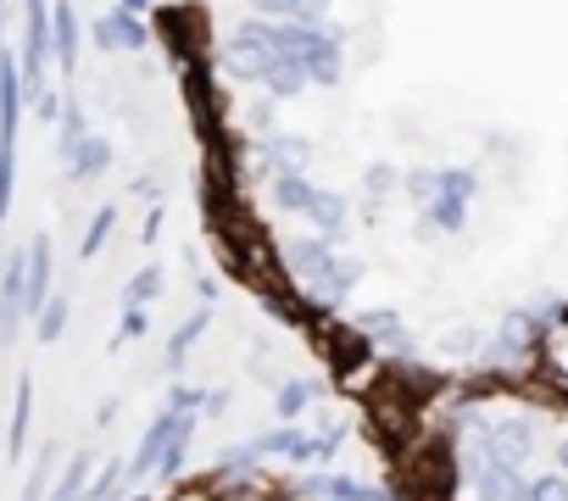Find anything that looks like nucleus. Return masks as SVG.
<instances>
[{
  "label": "nucleus",
  "mask_w": 568,
  "mask_h": 501,
  "mask_svg": "<svg viewBox=\"0 0 568 501\" xmlns=\"http://www.w3.org/2000/svg\"><path fill=\"white\" fill-rule=\"evenodd\" d=\"M278 263L307 296L318 301H335V268H341V250L329 234H302V239H284L278 245Z\"/></svg>",
  "instance_id": "1"
},
{
  "label": "nucleus",
  "mask_w": 568,
  "mask_h": 501,
  "mask_svg": "<svg viewBox=\"0 0 568 501\" xmlns=\"http://www.w3.org/2000/svg\"><path fill=\"white\" fill-rule=\"evenodd\" d=\"M18 62H23V90H29V101L45 95V90H51L45 73H51V62H57L51 0H23V51H18Z\"/></svg>",
  "instance_id": "2"
},
{
  "label": "nucleus",
  "mask_w": 568,
  "mask_h": 501,
  "mask_svg": "<svg viewBox=\"0 0 568 501\" xmlns=\"http://www.w3.org/2000/svg\"><path fill=\"white\" fill-rule=\"evenodd\" d=\"M341 440H346V429H324V434H313V429H296V423H278V429L256 434L251 446H256L262 457H291V462H302V468H318V462H335Z\"/></svg>",
  "instance_id": "3"
},
{
  "label": "nucleus",
  "mask_w": 568,
  "mask_h": 501,
  "mask_svg": "<svg viewBox=\"0 0 568 501\" xmlns=\"http://www.w3.org/2000/svg\"><path fill=\"white\" fill-rule=\"evenodd\" d=\"M29 324V245L0 257V346H12Z\"/></svg>",
  "instance_id": "4"
},
{
  "label": "nucleus",
  "mask_w": 568,
  "mask_h": 501,
  "mask_svg": "<svg viewBox=\"0 0 568 501\" xmlns=\"http://www.w3.org/2000/svg\"><path fill=\"white\" fill-rule=\"evenodd\" d=\"M251 151H256V167H262L267 178H278V173H307V167H313V145H307L302 134H262Z\"/></svg>",
  "instance_id": "5"
},
{
  "label": "nucleus",
  "mask_w": 568,
  "mask_h": 501,
  "mask_svg": "<svg viewBox=\"0 0 568 501\" xmlns=\"http://www.w3.org/2000/svg\"><path fill=\"white\" fill-rule=\"evenodd\" d=\"M474 434H479V440H490L496 451H507L518 468H524V462H529V451L540 446V423H535V418H524V412H513V418H496V423H479Z\"/></svg>",
  "instance_id": "6"
},
{
  "label": "nucleus",
  "mask_w": 568,
  "mask_h": 501,
  "mask_svg": "<svg viewBox=\"0 0 568 501\" xmlns=\"http://www.w3.org/2000/svg\"><path fill=\"white\" fill-rule=\"evenodd\" d=\"M95 45L106 51V57H118V51H145L151 45V29L134 18V12H123V7H112L106 18H95Z\"/></svg>",
  "instance_id": "7"
},
{
  "label": "nucleus",
  "mask_w": 568,
  "mask_h": 501,
  "mask_svg": "<svg viewBox=\"0 0 568 501\" xmlns=\"http://www.w3.org/2000/svg\"><path fill=\"white\" fill-rule=\"evenodd\" d=\"M296 495H307V501H385V490H374L352 473H302Z\"/></svg>",
  "instance_id": "8"
},
{
  "label": "nucleus",
  "mask_w": 568,
  "mask_h": 501,
  "mask_svg": "<svg viewBox=\"0 0 568 501\" xmlns=\"http://www.w3.org/2000/svg\"><path fill=\"white\" fill-rule=\"evenodd\" d=\"M357 335H363L368 346H379L385 357H413V335H407V324H402L390 307L357 313Z\"/></svg>",
  "instance_id": "9"
},
{
  "label": "nucleus",
  "mask_w": 568,
  "mask_h": 501,
  "mask_svg": "<svg viewBox=\"0 0 568 501\" xmlns=\"http://www.w3.org/2000/svg\"><path fill=\"white\" fill-rule=\"evenodd\" d=\"M173 429H179V412H173V407H162V412L151 418V429L140 434V446H134V457H129V484L162 468V451H168V440H173Z\"/></svg>",
  "instance_id": "10"
},
{
  "label": "nucleus",
  "mask_w": 568,
  "mask_h": 501,
  "mask_svg": "<svg viewBox=\"0 0 568 501\" xmlns=\"http://www.w3.org/2000/svg\"><path fill=\"white\" fill-rule=\"evenodd\" d=\"M51 285H57V268H51V239H45V234H34V239H29V318H40V307L57 296Z\"/></svg>",
  "instance_id": "11"
},
{
  "label": "nucleus",
  "mask_w": 568,
  "mask_h": 501,
  "mask_svg": "<svg viewBox=\"0 0 568 501\" xmlns=\"http://www.w3.org/2000/svg\"><path fill=\"white\" fill-rule=\"evenodd\" d=\"M29 423H34V379H18V401H12V423H7V462H23L29 451Z\"/></svg>",
  "instance_id": "12"
},
{
  "label": "nucleus",
  "mask_w": 568,
  "mask_h": 501,
  "mask_svg": "<svg viewBox=\"0 0 568 501\" xmlns=\"http://www.w3.org/2000/svg\"><path fill=\"white\" fill-rule=\"evenodd\" d=\"M51 40H57V68L73 73L79 68V12L68 0H51Z\"/></svg>",
  "instance_id": "13"
},
{
  "label": "nucleus",
  "mask_w": 568,
  "mask_h": 501,
  "mask_svg": "<svg viewBox=\"0 0 568 501\" xmlns=\"http://www.w3.org/2000/svg\"><path fill=\"white\" fill-rule=\"evenodd\" d=\"M318 234H329V239H341V228H346V217H352V201L341 195V190H318L313 201H307V212H302Z\"/></svg>",
  "instance_id": "14"
},
{
  "label": "nucleus",
  "mask_w": 568,
  "mask_h": 501,
  "mask_svg": "<svg viewBox=\"0 0 568 501\" xmlns=\"http://www.w3.org/2000/svg\"><path fill=\"white\" fill-rule=\"evenodd\" d=\"M313 195H318V184H313L307 173H278V178H267V206H273V212H307Z\"/></svg>",
  "instance_id": "15"
},
{
  "label": "nucleus",
  "mask_w": 568,
  "mask_h": 501,
  "mask_svg": "<svg viewBox=\"0 0 568 501\" xmlns=\"http://www.w3.org/2000/svg\"><path fill=\"white\" fill-rule=\"evenodd\" d=\"M313 79H307V68L296 62V57H273V68L262 73V90L273 95V101H291V95H302Z\"/></svg>",
  "instance_id": "16"
},
{
  "label": "nucleus",
  "mask_w": 568,
  "mask_h": 501,
  "mask_svg": "<svg viewBox=\"0 0 568 501\" xmlns=\"http://www.w3.org/2000/svg\"><path fill=\"white\" fill-rule=\"evenodd\" d=\"M223 79H240V84H262V73L273 68V57H262V51H251V45H223Z\"/></svg>",
  "instance_id": "17"
},
{
  "label": "nucleus",
  "mask_w": 568,
  "mask_h": 501,
  "mask_svg": "<svg viewBox=\"0 0 568 501\" xmlns=\"http://www.w3.org/2000/svg\"><path fill=\"white\" fill-rule=\"evenodd\" d=\"M62 167H68V178H101V173L112 167V145H106L101 134H90V140H79V151H73Z\"/></svg>",
  "instance_id": "18"
},
{
  "label": "nucleus",
  "mask_w": 568,
  "mask_h": 501,
  "mask_svg": "<svg viewBox=\"0 0 568 501\" xmlns=\"http://www.w3.org/2000/svg\"><path fill=\"white\" fill-rule=\"evenodd\" d=\"M90 473H95V457H90V451L68 457V468L57 473V484H51V495H45V501H84V490H90Z\"/></svg>",
  "instance_id": "19"
},
{
  "label": "nucleus",
  "mask_w": 568,
  "mask_h": 501,
  "mask_svg": "<svg viewBox=\"0 0 568 501\" xmlns=\"http://www.w3.org/2000/svg\"><path fill=\"white\" fill-rule=\"evenodd\" d=\"M318 390H324V385H318V379H307V374H302V379H291V385H278V396H273V412H278L284 423H291V418H302V412L318 401Z\"/></svg>",
  "instance_id": "20"
},
{
  "label": "nucleus",
  "mask_w": 568,
  "mask_h": 501,
  "mask_svg": "<svg viewBox=\"0 0 568 501\" xmlns=\"http://www.w3.org/2000/svg\"><path fill=\"white\" fill-rule=\"evenodd\" d=\"M68 313H73V307H68V296H51V301L40 307V318H34V324H40V329H34V335H40V346H57V340H62Z\"/></svg>",
  "instance_id": "21"
},
{
  "label": "nucleus",
  "mask_w": 568,
  "mask_h": 501,
  "mask_svg": "<svg viewBox=\"0 0 568 501\" xmlns=\"http://www.w3.org/2000/svg\"><path fill=\"white\" fill-rule=\"evenodd\" d=\"M201 335H206V307H201L195 318H184V324H179V335L168 340V368H184V357H190V346H195Z\"/></svg>",
  "instance_id": "22"
},
{
  "label": "nucleus",
  "mask_w": 568,
  "mask_h": 501,
  "mask_svg": "<svg viewBox=\"0 0 568 501\" xmlns=\"http://www.w3.org/2000/svg\"><path fill=\"white\" fill-rule=\"evenodd\" d=\"M402 190H407V201H413V206L424 212V206H429V201L440 195V167H413V173L402 178Z\"/></svg>",
  "instance_id": "23"
},
{
  "label": "nucleus",
  "mask_w": 568,
  "mask_h": 501,
  "mask_svg": "<svg viewBox=\"0 0 568 501\" xmlns=\"http://www.w3.org/2000/svg\"><path fill=\"white\" fill-rule=\"evenodd\" d=\"M440 195L468 206V201L479 195V173H474V167H440Z\"/></svg>",
  "instance_id": "24"
},
{
  "label": "nucleus",
  "mask_w": 568,
  "mask_h": 501,
  "mask_svg": "<svg viewBox=\"0 0 568 501\" xmlns=\"http://www.w3.org/2000/svg\"><path fill=\"white\" fill-rule=\"evenodd\" d=\"M162 296V268L151 263V268H140L134 279H129V290H123V307H151Z\"/></svg>",
  "instance_id": "25"
},
{
  "label": "nucleus",
  "mask_w": 568,
  "mask_h": 501,
  "mask_svg": "<svg viewBox=\"0 0 568 501\" xmlns=\"http://www.w3.org/2000/svg\"><path fill=\"white\" fill-rule=\"evenodd\" d=\"M12 195H18V145H0V223L12 217Z\"/></svg>",
  "instance_id": "26"
},
{
  "label": "nucleus",
  "mask_w": 568,
  "mask_h": 501,
  "mask_svg": "<svg viewBox=\"0 0 568 501\" xmlns=\"http://www.w3.org/2000/svg\"><path fill=\"white\" fill-rule=\"evenodd\" d=\"M118 228V206H101L95 217H90V228H84V239H79V257H95V250L106 245V234Z\"/></svg>",
  "instance_id": "27"
},
{
  "label": "nucleus",
  "mask_w": 568,
  "mask_h": 501,
  "mask_svg": "<svg viewBox=\"0 0 568 501\" xmlns=\"http://www.w3.org/2000/svg\"><path fill=\"white\" fill-rule=\"evenodd\" d=\"M256 457H262L256 446H229V451L217 457V468H212V479H245Z\"/></svg>",
  "instance_id": "28"
},
{
  "label": "nucleus",
  "mask_w": 568,
  "mask_h": 501,
  "mask_svg": "<svg viewBox=\"0 0 568 501\" xmlns=\"http://www.w3.org/2000/svg\"><path fill=\"white\" fill-rule=\"evenodd\" d=\"M524 501H568V473H535L524 484Z\"/></svg>",
  "instance_id": "29"
},
{
  "label": "nucleus",
  "mask_w": 568,
  "mask_h": 501,
  "mask_svg": "<svg viewBox=\"0 0 568 501\" xmlns=\"http://www.w3.org/2000/svg\"><path fill=\"white\" fill-rule=\"evenodd\" d=\"M402 178H407V173H396V162H374L363 184H368V195H374V201H385V195H390V190H396Z\"/></svg>",
  "instance_id": "30"
},
{
  "label": "nucleus",
  "mask_w": 568,
  "mask_h": 501,
  "mask_svg": "<svg viewBox=\"0 0 568 501\" xmlns=\"http://www.w3.org/2000/svg\"><path fill=\"white\" fill-rule=\"evenodd\" d=\"M206 396H212V390H195V385H173V390H168V407H173V412H201V407H206Z\"/></svg>",
  "instance_id": "31"
},
{
  "label": "nucleus",
  "mask_w": 568,
  "mask_h": 501,
  "mask_svg": "<svg viewBox=\"0 0 568 501\" xmlns=\"http://www.w3.org/2000/svg\"><path fill=\"white\" fill-rule=\"evenodd\" d=\"M251 7H256L262 18H278V23H291V18L302 12V0H251Z\"/></svg>",
  "instance_id": "32"
},
{
  "label": "nucleus",
  "mask_w": 568,
  "mask_h": 501,
  "mask_svg": "<svg viewBox=\"0 0 568 501\" xmlns=\"http://www.w3.org/2000/svg\"><path fill=\"white\" fill-rule=\"evenodd\" d=\"M145 335V307H123V329H118V340H140Z\"/></svg>",
  "instance_id": "33"
},
{
  "label": "nucleus",
  "mask_w": 568,
  "mask_h": 501,
  "mask_svg": "<svg viewBox=\"0 0 568 501\" xmlns=\"http://www.w3.org/2000/svg\"><path fill=\"white\" fill-rule=\"evenodd\" d=\"M245 123H251L256 134H273V101H256V106L245 112Z\"/></svg>",
  "instance_id": "34"
},
{
  "label": "nucleus",
  "mask_w": 568,
  "mask_h": 501,
  "mask_svg": "<svg viewBox=\"0 0 568 501\" xmlns=\"http://www.w3.org/2000/svg\"><path fill=\"white\" fill-rule=\"evenodd\" d=\"M156 228H162V206H151V217H145V228H140V239L151 245V239H156Z\"/></svg>",
  "instance_id": "35"
},
{
  "label": "nucleus",
  "mask_w": 568,
  "mask_h": 501,
  "mask_svg": "<svg viewBox=\"0 0 568 501\" xmlns=\"http://www.w3.org/2000/svg\"><path fill=\"white\" fill-rule=\"evenodd\" d=\"M118 7H123V12H134V18H145V12H151V0H118Z\"/></svg>",
  "instance_id": "36"
},
{
  "label": "nucleus",
  "mask_w": 568,
  "mask_h": 501,
  "mask_svg": "<svg viewBox=\"0 0 568 501\" xmlns=\"http://www.w3.org/2000/svg\"><path fill=\"white\" fill-rule=\"evenodd\" d=\"M12 45H7V0H0V57H7Z\"/></svg>",
  "instance_id": "37"
},
{
  "label": "nucleus",
  "mask_w": 568,
  "mask_h": 501,
  "mask_svg": "<svg viewBox=\"0 0 568 501\" xmlns=\"http://www.w3.org/2000/svg\"><path fill=\"white\" fill-rule=\"evenodd\" d=\"M557 473H568V434L557 440Z\"/></svg>",
  "instance_id": "38"
},
{
  "label": "nucleus",
  "mask_w": 568,
  "mask_h": 501,
  "mask_svg": "<svg viewBox=\"0 0 568 501\" xmlns=\"http://www.w3.org/2000/svg\"><path fill=\"white\" fill-rule=\"evenodd\" d=\"M385 501H390V495H385Z\"/></svg>",
  "instance_id": "39"
}]
</instances>
